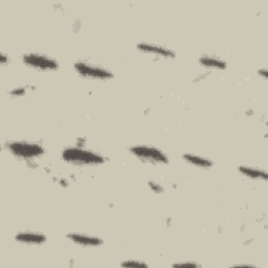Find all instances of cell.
<instances>
[{"label": "cell", "mask_w": 268, "mask_h": 268, "mask_svg": "<svg viewBox=\"0 0 268 268\" xmlns=\"http://www.w3.org/2000/svg\"><path fill=\"white\" fill-rule=\"evenodd\" d=\"M62 157L65 161L77 166H97L105 161L102 155L78 147H70L65 149Z\"/></svg>", "instance_id": "cell-1"}, {"label": "cell", "mask_w": 268, "mask_h": 268, "mask_svg": "<svg viewBox=\"0 0 268 268\" xmlns=\"http://www.w3.org/2000/svg\"><path fill=\"white\" fill-rule=\"evenodd\" d=\"M8 150L21 159H35L44 154L42 146L28 142H13L8 144Z\"/></svg>", "instance_id": "cell-2"}, {"label": "cell", "mask_w": 268, "mask_h": 268, "mask_svg": "<svg viewBox=\"0 0 268 268\" xmlns=\"http://www.w3.org/2000/svg\"><path fill=\"white\" fill-rule=\"evenodd\" d=\"M130 152L137 156L138 158L152 162V163H168L169 159L167 155L163 153L159 149L152 147V146H146V145H139L133 146L130 148Z\"/></svg>", "instance_id": "cell-3"}, {"label": "cell", "mask_w": 268, "mask_h": 268, "mask_svg": "<svg viewBox=\"0 0 268 268\" xmlns=\"http://www.w3.org/2000/svg\"><path fill=\"white\" fill-rule=\"evenodd\" d=\"M73 66L74 70H76L80 76L87 79L109 80L113 78V73L111 71L99 65L91 64L87 62H77L74 63Z\"/></svg>", "instance_id": "cell-4"}, {"label": "cell", "mask_w": 268, "mask_h": 268, "mask_svg": "<svg viewBox=\"0 0 268 268\" xmlns=\"http://www.w3.org/2000/svg\"><path fill=\"white\" fill-rule=\"evenodd\" d=\"M22 61L25 65L43 71H50V70H56L58 69L59 65L55 59L41 55V54H25L22 56Z\"/></svg>", "instance_id": "cell-5"}, {"label": "cell", "mask_w": 268, "mask_h": 268, "mask_svg": "<svg viewBox=\"0 0 268 268\" xmlns=\"http://www.w3.org/2000/svg\"><path fill=\"white\" fill-rule=\"evenodd\" d=\"M138 50L146 53V54H151L163 58H174L175 54L170 49H167L165 47L157 46V44H151V43H140L138 44Z\"/></svg>", "instance_id": "cell-6"}, {"label": "cell", "mask_w": 268, "mask_h": 268, "mask_svg": "<svg viewBox=\"0 0 268 268\" xmlns=\"http://www.w3.org/2000/svg\"><path fill=\"white\" fill-rule=\"evenodd\" d=\"M67 238L72 242L82 246H99L103 244V240L100 238L81 233H70L67 235Z\"/></svg>", "instance_id": "cell-7"}, {"label": "cell", "mask_w": 268, "mask_h": 268, "mask_svg": "<svg viewBox=\"0 0 268 268\" xmlns=\"http://www.w3.org/2000/svg\"><path fill=\"white\" fill-rule=\"evenodd\" d=\"M18 242L25 244H42L47 241V238L43 234L36 232H21L18 233L16 238Z\"/></svg>", "instance_id": "cell-8"}, {"label": "cell", "mask_w": 268, "mask_h": 268, "mask_svg": "<svg viewBox=\"0 0 268 268\" xmlns=\"http://www.w3.org/2000/svg\"><path fill=\"white\" fill-rule=\"evenodd\" d=\"M199 63L206 68L214 69H226L228 66V64L222 59L215 56H202L199 59Z\"/></svg>", "instance_id": "cell-9"}, {"label": "cell", "mask_w": 268, "mask_h": 268, "mask_svg": "<svg viewBox=\"0 0 268 268\" xmlns=\"http://www.w3.org/2000/svg\"><path fill=\"white\" fill-rule=\"evenodd\" d=\"M184 159L186 161H188L189 163H191V165L195 166V167H198V168H211L213 166V162L212 160L207 159L205 157H202V156H199V155H196V154H184L183 155Z\"/></svg>", "instance_id": "cell-10"}, {"label": "cell", "mask_w": 268, "mask_h": 268, "mask_svg": "<svg viewBox=\"0 0 268 268\" xmlns=\"http://www.w3.org/2000/svg\"><path fill=\"white\" fill-rule=\"evenodd\" d=\"M239 172L248 178H252V180H267V173L261 169L242 166L239 168Z\"/></svg>", "instance_id": "cell-11"}, {"label": "cell", "mask_w": 268, "mask_h": 268, "mask_svg": "<svg viewBox=\"0 0 268 268\" xmlns=\"http://www.w3.org/2000/svg\"><path fill=\"white\" fill-rule=\"evenodd\" d=\"M150 188H151V190H153L155 193H161V192L163 191V189L161 188L160 185L155 184V183H153V182L150 183Z\"/></svg>", "instance_id": "cell-12"}, {"label": "cell", "mask_w": 268, "mask_h": 268, "mask_svg": "<svg viewBox=\"0 0 268 268\" xmlns=\"http://www.w3.org/2000/svg\"><path fill=\"white\" fill-rule=\"evenodd\" d=\"M26 91L24 88H16V89H14V91L11 92V95L12 96H21V95H24Z\"/></svg>", "instance_id": "cell-13"}, {"label": "cell", "mask_w": 268, "mask_h": 268, "mask_svg": "<svg viewBox=\"0 0 268 268\" xmlns=\"http://www.w3.org/2000/svg\"><path fill=\"white\" fill-rule=\"evenodd\" d=\"M122 266H147V265L142 262H124Z\"/></svg>", "instance_id": "cell-14"}, {"label": "cell", "mask_w": 268, "mask_h": 268, "mask_svg": "<svg viewBox=\"0 0 268 268\" xmlns=\"http://www.w3.org/2000/svg\"><path fill=\"white\" fill-rule=\"evenodd\" d=\"M175 266H197V265L194 263H191V264L185 263V264H175Z\"/></svg>", "instance_id": "cell-15"}]
</instances>
